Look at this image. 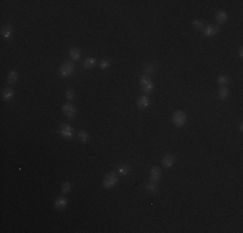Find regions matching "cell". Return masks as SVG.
Masks as SVG:
<instances>
[{
    "instance_id": "5bb4252c",
    "label": "cell",
    "mask_w": 243,
    "mask_h": 233,
    "mask_svg": "<svg viewBox=\"0 0 243 233\" xmlns=\"http://www.w3.org/2000/svg\"><path fill=\"white\" fill-rule=\"evenodd\" d=\"M226 19H228V14H226L225 10H220L216 14V22L217 24H225Z\"/></svg>"
},
{
    "instance_id": "9c48e42d",
    "label": "cell",
    "mask_w": 243,
    "mask_h": 233,
    "mask_svg": "<svg viewBox=\"0 0 243 233\" xmlns=\"http://www.w3.org/2000/svg\"><path fill=\"white\" fill-rule=\"evenodd\" d=\"M217 33H219V27H217V26L208 25V26L206 27V30H204V36L211 38V36H215Z\"/></svg>"
},
{
    "instance_id": "6da1fadb",
    "label": "cell",
    "mask_w": 243,
    "mask_h": 233,
    "mask_svg": "<svg viewBox=\"0 0 243 233\" xmlns=\"http://www.w3.org/2000/svg\"><path fill=\"white\" fill-rule=\"evenodd\" d=\"M140 86H141V89L145 93H151L154 91V84H153V82L150 80L149 77L142 75L141 79H140Z\"/></svg>"
},
{
    "instance_id": "7402d4cb",
    "label": "cell",
    "mask_w": 243,
    "mask_h": 233,
    "mask_svg": "<svg viewBox=\"0 0 243 233\" xmlns=\"http://www.w3.org/2000/svg\"><path fill=\"white\" fill-rule=\"evenodd\" d=\"M78 136H79V140L83 141V143H87L89 140V133L87 131H80Z\"/></svg>"
},
{
    "instance_id": "2e32d148",
    "label": "cell",
    "mask_w": 243,
    "mask_h": 233,
    "mask_svg": "<svg viewBox=\"0 0 243 233\" xmlns=\"http://www.w3.org/2000/svg\"><path fill=\"white\" fill-rule=\"evenodd\" d=\"M228 96H229L228 87H226V86H221L220 89H219V97H220L221 100H225Z\"/></svg>"
},
{
    "instance_id": "7c38bea8",
    "label": "cell",
    "mask_w": 243,
    "mask_h": 233,
    "mask_svg": "<svg viewBox=\"0 0 243 233\" xmlns=\"http://www.w3.org/2000/svg\"><path fill=\"white\" fill-rule=\"evenodd\" d=\"M55 206L57 210H63L66 206H67V199L66 198H63V197H60L56 199V202H55Z\"/></svg>"
},
{
    "instance_id": "4fadbf2b",
    "label": "cell",
    "mask_w": 243,
    "mask_h": 233,
    "mask_svg": "<svg viewBox=\"0 0 243 233\" xmlns=\"http://www.w3.org/2000/svg\"><path fill=\"white\" fill-rule=\"evenodd\" d=\"M18 80V73L17 71H10L7 77V83L8 84H14Z\"/></svg>"
},
{
    "instance_id": "ffe728a7",
    "label": "cell",
    "mask_w": 243,
    "mask_h": 233,
    "mask_svg": "<svg viewBox=\"0 0 243 233\" xmlns=\"http://www.w3.org/2000/svg\"><path fill=\"white\" fill-rule=\"evenodd\" d=\"M156 189H158V187H156V183L155 182H151V180H150V183L146 184V192L154 193V192H156Z\"/></svg>"
},
{
    "instance_id": "4316f807",
    "label": "cell",
    "mask_w": 243,
    "mask_h": 233,
    "mask_svg": "<svg viewBox=\"0 0 243 233\" xmlns=\"http://www.w3.org/2000/svg\"><path fill=\"white\" fill-rule=\"evenodd\" d=\"M193 25H194V27H197V29H202V27L204 26L203 21H200V19H195L194 22H193Z\"/></svg>"
},
{
    "instance_id": "484cf974",
    "label": "cell",
    "mask_w": 243,
    "mask_h": 233,
    "mask_svg": "<svg viewBox=\"0 0 243 233\" xmlns=\"http://www.w3.org/2000/svg\"><path fill=\"white\" fill-rule=\"evenodd\" d=\"M74 97H75V92H74L72 89H67L66 91V99L67 100H72Z\"/></svg>"
},
{
    "instance_id": "7a4b0ae2",
    "label": "cell",
    "mask_w": 243,
    "mask_h": 233,
    "mask_svg": "<svg viewBox=\"0 0 243 233\" xmlns=\"http://www.w3.org/2000/svg\"><path fill=\"white\" fill-rule=\"evenodd\" d=\"M172 121H173V124L176 127H182L186 123V114L181 110H177L172 115Z\"/></svg>"
},
{
    "instance_id": "52a82bcc",
    "label": "cell",
    "mask_w": 243,
    "mask_h": 233,
    "mask_svg": "<svg viewBox=\"0 0 243 233\" xmlns=\"http://www.w3.org/2000/svg\"><path fill=\"white\" fill-rule=\"evenodd\" d=\"M144 75L145 77H149V75H153V74L156 71V65L155 63H146V65H144Z\"/></svg>"
},
{
    "instance_id": "cb8c5ba5",
    "label": "cell",
    "mask_w": 243,
    "mask_h": 233,
    "mask_svg": "<svg viewBox=\"0 0 243 233\" xmlns=\"http://www.w3.org/2000/svg\"><path fill=\"white\" fill-rule=\"evenodd\" d=\"M217 83L221 84V86H226V84L229 83V78H228L226 75H220V77L217 78Z\"/></svg>"
},
{
    "instance_id": "e0dca14e",
    "label": "cell",
    "mask_w": 243,
    "mask_h": 233,
    "mask_svg": "<svg viewBox=\"0 0 243 233\" xmlns=\"http://www.w3.org/2000/svg\"><path fill=\"white\" fill-rule=\"evenodd\" d=\"M2 35H3V38L9 39L10 36H12V27H10L9 25L4 26V27H3V30H2Z\"/></svg>"
},
{
    "instance_id": "83f0119b",
    "label": "cell",
    "mask_w": 243,
    "mask_h": 233,
    "mask_svg": "<svg viewBox=\"0 0 243 233\" xmlns=\"http://www.w3.org/2000/svg\"><path fill=\"white\" fill-rule=\"evenodd\" d=\"M238 56L242 58L243 57V51H242V48H239V51H238Z\"/></svg>"
},
{
    "instance_id": "ac0fdd59",
    "label": "cell",
    "mask_w": 243,
    "mask_h": 233,
    "mask_svg": "<svg viewBox=\"0 0 243 233\" xmlns=\"http://www.w3.org/2000/svg\"><path fill=\"white\" fill-rule=\"evenodd\" d=\"M118 171H119V174L123 175V176L129 175V174H131V167H129V166H125V165H122V166L118 167Z\"/></svg>"
},
{
    "instance_id": "d6986e66",
    "label": "cell",
    "mask_w": 243,
    "mask_h": 233,
    "mask_svg": "<svg viewBox=\"0 0 243 233\" xmlns=\"http://www.w3.org/2000/svg\"><path fill=\"white\" fill-rule=\"evenodd\" d=\"M94 65H96V60L93 57H88L84 61V69H92Z\"/></svg>"
},
{
    "instance_id": "9a60e30c",
    "label": "cell",
    "mask_w": 243,
    "mask_h": 233,
    "mask_svg": "<svg viewBox=\"0 0 243 233\" xmlns=\"http://www.w3.org/2000/svg\"><path fill=\"white\" fill-rule=\"evenodd\" d=\"M80 56H82V52H80V49L79 48H71L70 49V57L74 60V61H78V60H80Z\"/></svg>"
},
{
    "instance_id": "603a6c76",
    "label": "cell",
    "mask_w": 243,
    "mask_h": 233,
    "mask_svg": "<svg viewBox=\"0 0 243 233\" xmlns=\"http://www.w3.org/2000/svg\"><path fill=\"white\" fill-rule=\"evenodd\" d=\"M61 190H62V193H69L70 190H71V183L70 182H65V183H62L61 185Z\"/></svg>"
},
{
    "instance_id": "44dd1931",
    "label": "cell",
    "mask_w": 243,
    "mask_h": 233,
    "mask_svg": "<svg viewBox=\"0 0 243 233\" xmlns=\"http://www.w3.org/2000/svg\"><path fill=\"white\" fill-rule=\"evenodd\" d=\"M13 97V91H12V88H5L4 91H3V99L4 100H10Z\"/></svg>"
},
{
    "instance_id": "30bf717a",
    "label": "cell",
    "mask_w": 243,
    "mask_h": 233,
    "mask_svg": "<svg viewBox=\"0 0 243 233\" xmlns=\"http://www.w3.org/2000/svg\"><path fill=\"white\" fill-rule=\"evenodd\" d=\"M149 104H150V100L147 96H141V97H139V100H137V106H139L140 109H146L147 106H149Z\"/></svg>"
},
{
    "instance_id": "8992f818",
    "label": "cell",
    "mask_w": 243,
    "mask_h": 233,
    "mask_svg": "<svg viewBox=\"0 0 243 233\" xmlns=\"http://www.w3.org/2000/svg\"><path fill=\"white\" fill-rule=\"evenodd\" d=\"M62 110H63V114H65L67 118H70V119L74 118V116H75V113H77L75 111V108H74L71 104H65L62 106Z\"/></svg>"
},
{
    "instance_id": "5b68a950",
    "label": "cell",
    "mask_w": 243,
    "mask_h": 233,
    "mask_svg": "<svg viewBox=\"0 0 243 233\" xmlns=\"http://www.w3.org/2000/svg\"><path fill=\"white\" fill-rule=\"evenodd\" d=\"M58 131H60L61 136L65 137V139H71V137H72V133H74L72 127L69 126V124H61Z\"/></svg>"
},
{
    "instance_id": "ba28073f",
    "label": "cell",
    "mask_w": 243,
    "mask_h": 233,
    "mask_svg": "<svg viewBox=\"0 0 243 233\" xmlns=\"http://www.w3.org/2000/svg\"><path fill=\"white\" fill-rule=\"evenodd\" d=\"M162 176V171H161V168L159 167H153L151 170H150V180L151 182H158V180L161 179Z\"/></svg>"
},
{
    "instance_id": "277c9868",
    "label": "cell",
    "mask_w": 243,
    "mask_h": 233,
    "mask_svg": "<svg viewBox=\"0 0 243 233\" xmlns=\"http://www.w3.org/2000/svg\"><path fill=\"white\" fill-rule=\"evenodd\" d=\"M118 183V176L115 172H109L103 179V187L105 188H113Z\"/></svg>"
},
{
    "instance_id": "3957f363",
    "label": "cell",
    "mask_w": 243,
    "mask_h": 233,
    "mask_svg": "<svg viewBox=\"0 0 243 233\" xmlns=\"http://www.w3.org/2000/svg\"><path fill=\"white\" fill-rule=\"evenodd\" d=\"M74 69H75V65H74L72 62H65L63 65L60 68V75L61 77H63V78H66V77H69V75H71V74L74 73Z\"/></svg>"
},
{
    "instance_id": "8fae6325",
    "label": "cell",
    "mask_w": 243,
    "mask_h": 233,
    "mask_svg": "<svg viewBox=\"0 0 243 233\" xmlns=\"http://www.w3.org/2000/svg\"><path fill=\"white\" fill-rule=\"evenodd\" d=\"M162 163H163V166H164L166 168L172 167V166H173V163H175V157H173L172 154H167V155L163 158Z\"/></svg>"
},
{
    "instance_id": "d4e9b609",
    "label": "cell",
    "mask_w": 243,
    "mask_h": 233,
    "mask_svg": "<svg viewBox=\"0 0 243 233\" xmlns=\"http://www.w3.org/2000/svg\"><path fill=\"white\" fill-rule=\"evenodd\" d=\"M109 66H110V61H109V60H102V61L100 62V68H101L102 70L108 69Z\"/></svg>"
}]
</instances>
